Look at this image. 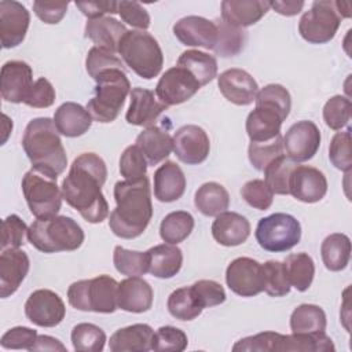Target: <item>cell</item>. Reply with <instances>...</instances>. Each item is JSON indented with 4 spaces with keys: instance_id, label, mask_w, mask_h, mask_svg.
I'll return each mask as SVG.
<instances>
[{
    "instance_id": "6da1fadb",
    "label": "cell",
    "mask_w": 352,
    "mask_h": 352,
    "mask_svg": "<svg viewBox=\"0 0 352 352\" xmlns=\"http://www.w3.org/2000/svg\"><path fill=\"white\" fill-rule=\"evenodd\" d=\"M106 179L103 158L95 153H82L74 158L62 182L63 199L88 223H102L109 216V204L102 192Z\"/></svg>"
},
{
    "instance_id": "7a4b0ae2",
    "label": "cell",
    "mask_w": 352,
    "mask_h": 352,
    "mask_svg": "<svg viewBox=\"0 0 352 352\" xmlns=\"http://www.w3.org/2000/svg\"><path fill=\"white\" fill-rule=\"evenodd\" d=\"M114 199L117 206L109 217V227L113 234L124 239L140 236L153 217L147 176L136 182H117L114 186Z\"/></svg>"
},
{
    "instance_id": "3957f363",
    "label": "cell",
    "mask_w": 352,
    "mask_h": 352,
    "mask_svg": "<svg viewBox=\"0 0 352 352\" xmlns=\"http://www.w3.org/2000/svg\"><path fill=\"white\" fill-rule=\"evenodd\" d=\"M22 147L32 168L52 179H58L65 172L67 157L54 120L48 117L30 120L22 136Z\"/></svg>"
},
{
    "instance_id": "277c9868",
    "label": "cell",
    "mask_w": 352,
    "mask_h": 352,
    "mask_svg": "<svg viewBox=\"0 0 352 352\" xmlns=\"http://www.w3.org/2000/svg\"><path fill=\"white\" fill-rule=\"evenodd\" d=\"M28 241L43 253L73 252L84 242V231L69 216L36 219L28 228Z\"/></svg>"
},
{
    "instance_id": "5b68a950",
    "label": "cell",
    "mask_w": 352,
    "mask_h": 352,
    "mask_svg": "<svg viewBox=\"0 0 352 352\" xmlns=\"http://www.w3.org/2000/svg\"><path fill=\"white\" fill-rule=\"evenodd\" d=\"M95 96L88 100L87 110L94 121L107 124L114 121L131 91V82L124 69H109L95 78Z\"/></svg>"
},
{
    "instance_id": "8992f818",
    "label": "cell",
    "mask_w": 352,
    "mask_h": 352,
    "mask_svg": "<svg viewBox=\"0 0 352 352\" xmlns=\"http://www.w3.org/2000/svg\"><path fill=\"white\" fill-rule=\"evenodd\" d=\"M124 63L139 77L151 80L164 66V55L158 41L146 30H128L118 44Z\"/></svg>"
},
{
    "instance_id": "52a82bcc",
    "label": "cell",
    "mask_w": 352,
    "mask_h": 352,
    "mask_svg": "<svg viewBox=\"0 0 352 352\" xmlns=\"http://www.w3.org/2000/svg\"><path fill=\"white\" fill-rule=\"evenodd\" d=\"M118 282L109 275L82 279L72 283L67 289L69 304L85 312L113 314L117 307Z\"/></svg>"
},
{
    "instance_id": "ba28073f",
    "label": "cell",
    "mask_w": 352,
    "mask_h": 352,
    "mask_svg": "<svg viewBox=\"0 0 352 352\" xmlns=\"http://www.w3.org/2000/svg\"><path fill=\"white\" fill-rule=\"evenodd\" d=\"M22 192L26 204L36 219L56 216L62 206V190L56 179L32 168L22 179Z\"/></svg>"
},
{
    "instance_id": "9c48e42d",
    "label": "cell",
    "mask_w": 352,
    "mask_h": 352,
    "mask_svg": "<svg viewBox=\"0 0 352 352\" xmlns=\"http://www.w3.org/2000/svg\"><path fill=\"white\" fill-rule=\"evenodd\" d=\"M256 241L271 253H280L294 248L301 239V224L289 213H272L257 223Z\"/></svg>"
},
{
    "instance_id": "30bf717a",
    "label": "cell",
    "mask_w": 352,
    "mask_h": 352,
    "mask_svg": "<svg viewBox=\"0 0 352 352\" xmlns=\"http://www.w3.org/2000/svg\"><path fill=\"white\" fill-rule=\"evenodd\" d=\"M341 19L336 1H314L311 8L300 18L298 33L311 44H324L334 38Z\"/></svg>"
},
{
    "instance_id": "8fae6325",
    "label": "cell",
    "mask_w": 352,
    "mask_h": 352,
    "mask_svg": "<svg viewBox=\"0 0 352 352\" xmlns=\"http://www.w3.org/2000/svg\"><path fill=\"white\" fill-rule=\"evenodd\" d=\"M199 88L201 84L198 80L187 69L176 65L160 77L155 87V96L161 103L169 107L188 100Z\"/></svg>"
},
{
    "instance_id": "7c38bea8",
    "label": "cell",
    "mask_w": 352,
    "mask_h": 352,
    "mask_svg": "<svg viewBox=\"0 0 352 352\" xmlns=\"http://www.w3.org/2000/svg\"><path fill=\"white\" fill-rule=\"evenodd\" d=\"M320 131L312 121H297L282 138L285 155L293 162L311 160L320 146Z\"/></svg>"
},
{
    "instance_id": "4fadbf2b",
    "label": "cell",
    "mask_w": 352,
    "mask_h": 352,
    "mask_svg": "<svg viewBox=\"0 0 352 352\" xmlns=\"http://www.w3.org/2000/svg\"><path fill=\"white\" fill-rule=\"evenodd\" d=\"M226 282L241 297H253L264 292V274L258 261L250 257L232 260L226 270Z\"/></svg>"
},
{
    "instance_id": "5bb4252c",
    "label": "cell",
    "mask_w": 352,
    "mask_h": 352,
    "mask_svg": "<svg viewBox=\"0 0 352 352\" xmlns=\"http://www.w3.org/2000/svg\"><path fill=\"white\" fill-rule=\"evenodd\" d=\"M25 315L36 326L55 327L65 315L66 308L62 298L50 289L34 290L25 302Z\"/></svg>"
},
{
    "instance_id": "9a60e30c",
    "label": "cell",
    "mask_w": 352,
    "mask_h": 352,
    "mask_svg": "<svg viewBox=\"0 0 352 352\" xmlns=\"http://www.w3.org/2000/svg\"><path fill=\"white\" fill-rule=\"evenodd\" d=\"M173 151L182 162L187 165H198L209 155V136L198 125H183L173 135Z\"/></svg>"
},
{
    "instance_id": "2e32d148",
    "label": "cell",
    "mask_w": 352,
    "mask_h": 352,
    "mask_svg": "<svg viewBox=\"0 0 352 352\" xmlns=\"http://www.w3.org/2000/svg\"><path fill=\"white\" fill-rule=\"evenodd\" d=\"M30 14L25 6L15 0L0 1V40L3 48L19 45L28 33Z\"/></svg>"
},
{
    "instance_id": "e0dca14e",
    "label": "cell",
    "mask_w": 352,
    "mask_h": 352,
    "mask_svg": "<svg viewBox=\"0 0 352 352\" xmlns=\"http://www.w3.org/2000/svg\"><path fill=\"white\" fill-rule=\"evenodd\" d=\"M327 192V179L322 170L308 165H296L289 179V194L305 204L319 202Z\"/></svg>"
},
{
    "instance_id": "ac0fdd59",
    "label": "cell",
    "mask_w": 352,
    "mask_h": 352,
    "mask_svg": "<svg viewBox=\"0 0 352 352\" xmlns=\"http://www.w3.org/2000/svg\"><path fill=\"white\" fill-rule=\"evenodd\" d=\"M173 34L183 45L214 50L219 30L213 21L198 15H188L173 25Z\"/></svg>"
},
{
    "instance_id": "d6986e66",
    "label": "cell",
    "mask_w": 352,
    "mask_h": 352,
    "mask_svg": "<svg viewBox=\"0 0 352 352\" xmlns=\"http://www.w3.org/2000/svg\"><path fill=\"white\" fill-rule=\"evenodd\" d=\"M32 67L23 60H8L1 66L0 89L1 98L10 103L25 102L33 87Z\"/></svg>"
},
{
    "instance_id": "ffe728a7",
    "label": "cell",
    "mask_w": 352,
    "mask_h": 352,
    "mask_svg": "<svg viewBox=\"0 0 352 352\" xmlns=\"http://www.w3.org/2000/svg\"><path fill=\"white\" fill-rule=\"evenodd\" d=\"M217 85L221 95L236 106L253 103L258 92L256 80L243 69L232 67L217 77Z\"/></svg>"
},
{
    "instance_id": "44dd1931",
    "label": "cell",
    "mask_w": 352,
    "mask_h": 352,
    "mask_svg": "<svg viewBox=\"0 0 352 352\" xmlns=\"http://www.w3.org/2000/svg\"><path fill=\"white\" fill-rule=\"evenodd\" d=\"M28 254L16 249H6L0 253V296L7 298L14 294L29 272Z\"/></svg>"
},
{
    "instance_id": "7402d4cb",
    "label": "cell",
    "mask_w": 352,
    "mask_h": 352,
    "mask_svg": "<svg viewBox=\"0 0 352 352\" xmlns=\"http://www.w3.org/2000/svg\"><path fill=\"white\" fill-rule=\"evenodd\" d=\"M131 103L125 114V120L131 125L151 126V124L160 117V114L168 107L161 103L155 94L146 88H132L129 92Z\"/></svg>"
},
{
    "instance_id": "603a6c76",
    "label": "cell",
    "mask_w": 352,
    "mask_h": 352,
    "mask_svg": "<svg viewBox=\"0 0 352 352\" xmlns=\"http://www.w3.org/2000/svg\"><path fill=\"white\" fill-rule=\"evenodd\" d=\"M153 287L139 276H129L118 283L117 307L126 312L142 314L153 305Z\"/></svg>"
},
{
    "instance_id": "cb8c5ba5",
    "label": "cell",
    "mask_w": 352,
    "mask_h": 352,
    "mask_svg": "<svg viewBox=\"0 0 352 352\" xmlns=\"http://www.w3.org/2000/svg\"><path fill=\"white\" fill-rule=\"evenodd\" d=\"M271 8L264 0H224L221 1V18L236 28H248L257 23Z\"/></svg>"
},
{
    "instance_id": "d4e9b609",
    "label": "cell",
    "mask_w": 352,
    "mask_h": 352,
    "mask_svg": "<svg viewBox=\"0 0 352 352\" xmlns=\"http://www.w3.org/2000/svg\"><path fill=\"white\" fill-rule=\"evenodd\" d=\"M212 235L223 246H238L250 235L249 220L236 212H223L212 223Z\"/></svg>"
},
{
    "instance_id": "484cf974",
    "label": "cell",
    "mask_w": 352,
    "mask_h": 352,
    "mask_svg": "<svg viewBox=\"0 0 352 352\" xmlns=\"http://www.w3.org/2000/svg\"><path fill=\"white\" fill-rule=\"evenodd\" d=\"M126 32L125 25L113 16L88 19L84 29L85 37L89 38L95 47L103 48L113 54L118 52V44Z\"/></svg>"
},
{
    "instance_id": "4316f807",
    "label": "cell",
    "mask_w": 352,
    "mask_h": 352,
    "mask_svg": "<svg viewBox=\"0 0 352 352\" xmlns=\"http://www.w3.org/2000/svg\"><path fill=\"white\" fill-rule=\"evenodd\" d=\"M186 176L182 168L173 162H164L154 172V197L160 202H173L186 191Z\"/></svg>"
},
{
    "instance_id": "83f0119b",
    "label": "cell",
    "mask_w": 352,
    "mask_h": 352,
    "mask_svg": "<svg viewBox=\"0 0 352 352\" xmlns=\"http://www.w3.org/2000/svg\"><path fill=\"white\" fill-rule=\"evenodd\" d=\"M154 330L146 323H135L116 330L109 341L111 352H147L151 349Z\"/></svg>"
},
{
    "instance_id": "f1b7e54d",
    "label": "cell",
    "mask_w": 352,
    "mask_h": 352,
    "mask_svg": "<svg viewBox=\"0 0 352 352\" xmlns=\"http://www.w3.org/2000/svg\"><path fill=\"white\" fill-rule=\"evenodd\" d=\"M92 121L88 110L76 102L62 103L54 114V122L58 132L66 138L84 135L91 128Z\"/></svg>"
},
{
    "instance_id": "f546056e",
    "label": "cell",
    "mask_w": 352,
    "mask_h": 352,
    "mask_svg": "<svg viewBox=\"0 0 352 352\" xmlns=\"http://www.w3.org/2000/svg\"><path fill=\"white\" fill-rule=\"evenodd\" d=\"M135 144L146 157L147 164L154 166L170 155L173 150V138L160 126L151 125L138 135Z\"/></svg>"
},
{
    "instance_id": "4dcf8cb0",
    "label": "cell",
    "mask_w": 352,
    "mask_h": 352,
    "mask_svg": "<svg viewBox=\"0 0 352 352\" xmlns=\"http://www.w3.org/2000/svg\"><path fill=\"white\" fill-rule=\"evenodd\" d=\"M148 272L161 279L175 276L183 264V253L180 248L172 243H161L147 250Z\"/></svg>"
},
{
    "instance_id": "1f68e13d",
    "label": "cell",
    "mask_w": 352,
    "mask_h": 352,
    "mask_svg": "<svg viewBox=\"0 0 352 352\" xmlns=\"http://www.w3.org/2000/svg\"><path fill=\"white\" fill-rule=\"evenodd\" d=\"M283 120L275 111L256 107L246 118V132L250 142H267L280 135Z\"/></svg>"
},
{
    "instance_id": "d6a6232c",
    "label": "cell",
    "mask_w": 352,
    "mask_h": 352,
    "mask_svg": "<svg viewBox=\"0 0 352 352\" xmlns=\"http://www.w3.org/2000/svg\"><path fill=\"white\" fill-rule=\"evenodd\" d=\"M320 254L329 271H342L346 268L351 258V239L341 232L330 234L320 245Z\"/></svg>"
},
{
    "instance_id": "836d02e7",
    "label": "cell",
    "mask_w": 352,
    "mask_h": 352,
    "mask_svg": "<svg viewBox=\"0 0 352 352\" xmlns=\"http://www.w3.org/2000/svg\"><path fill=\"white\" fill-rule=\"evenodd\" d=\"M194 205L205 216H217L228 209L230 194L221 184L208 182L195 191Z\"/></svg>"
},
{
    "instance_id": "e575fe53",
    "label": "cell",
    "mask_w": 352,
    "mask_h": 352,
    "mask_svg": "<svg viewBox=\"0 0 352 352\" xmlns=\"http://www.w3.org/2000/svg\"><path fill=\"white\" fill-rule=\"evenodd\" d=\"M283 268L290 286L298 292L309 289L315 276V264L308 253L300 252L289 254L283 261Z\"/></svg>"
},
{
    "instance_id": "d590c367",
    "label": "cell",
    "mask_w": 352,
    "mask_h": 352,
    "mask_svg": "<svg viewBox=\"0 0 352 352\" xmlns=\"http://www.w3.org/2000/svg\"><path fill=\"white\" fill-rule=\"evenodd\" d=\"M177 66L187 69L201 84V87L209 84L217 77V60L213 55H209L198 50L184 51L179 59Z\"/></svg>"
},
{
    "instance_id": "8d00e7d4",
    "label": "cell",
    "mask_w": 352,
    "mask_h": 352,
    "mask_svg": "<svg viewBox=\"0 0 352 352\" xmlns=\"http://www.w3.org/2000/svg\"><path fill=\"white\" fill-rule=\"evenodd\" d=\"M336 346L329 336H326L324 331L322 333H293V334H283L280 344H279V352L286 351H297V352H327L334 351Z\"/></svg>"
},
{
    "instance_id": "74e56055",
    "label": "cell",
    "mask_w": 352,
    "mask_h": 352,
    "mask_svg": "<svg viewBox=\"0 0 352 352\" xmlns=\"http://www.w3.org/2000/svg\"><path fill=\"white\" fill-rule=\"evenodd\" d=\"M326 324L324 311L315 304H301L290 315V329L293 333H322L326 330Z\"/></svg>"
},
{
    "instance_id": "f35d334b",
    "label": "cell",
    "mask_w": 352,
    "mask_h": 352,
    "mask_svg": "<svg viewBox=\"0 0 352 352\" xmlns=\"http://www.w3.org/2000/svg\"><path fill=\"white\" fill-rule=\"evenodd\" d=\"M194 230V217L186 210L168 213L160 224V235L164 242L177 245L187 239Z\"/></svg>"
},
{
    "instance_id": "ab89813d",
    "label": "cell",
    "mask_w": 352,
    "mask_h": 352,
    "mask_svg": "<svg viewBox=\"0 0 352 352\" xmlns=\"http://www.w3.org/2000/svg\"><path fill=\"white\" fill-rule=\"evenodd\" d=\"M256 107H264L275 111L285 121L292 109V98L289 91L280 84H268L256 95Z\"/></svg>"
},
{
    "instance_id": "60d3db41",
    "label": "cell",
    "mask_w": 352,
    "mask_h": 352,
    "mask_svg": "<svg viewBox=\"0 0 352 352\" xmlns=\"http://www.w3.org/2000/svg\"><path fill=\"white\" fill-rule=\"evenodd\" d=\"M166 307L169 314L179 320H192L202 312L191 286H184L172 292L168 297Z\"/></svg>"
},
{
    "instance_id": "b9f144b4",
    "label": "cell",
    "mask_w": 352,
    "mask_h": 352,
    "mask_svg": "<svg viewBox=\"0 0 352 352\" xmlns=\"http://www.w3.org/2000/svg\"><path fill=\"white\" fill-rule=\"evenodd\" d=\"M70 340L77 352H100L106 344V334L99 326L84 322L73 327Z\"/></svg>"
},
{
    "instance_id": "7bdbcfd3",
    "label": "cell",
    "mask_w": 352,
    "mask_h": 352,
    "mask_svg": "<svg viewBox=\"0 0 352 352\" xmlns=\"http://www.w3.org/2000/svg\"><path fill=\"white\" fill-rule=\"evenodd\" d=\"M113 263L116 270L126 276H140L148 272L147 252L128 250L118 245L114 248Z\"/></svg>"
},
{
    "instance_id": "ee69618b",
    "label": "cell",
    "mask_w": 352,
    "mask_h": 352,
    "mask_svg": "<svg viewBox=\"0 0 352 352\" xmlns=\"http://www.w3.org/2000/svg\"><path fill=\"white\" fill-rule=\"evenodd\" d=\"M216 26L219 30V37L213 51L223 58L238 55L243 50L246 41V32L242 28L226 23L223 19L219 21Z\"/></svg>"
},
{
    "instance_id": "f6af8a7d",
    "label": "cell",
    "mask_w": 352,
    "mask_h": 352,
    "mask_svg": "<svg viewBox=\"0 0 352 352\" xmlns=\"http://www.w3.org/2000/svg\"><path fill=\"white\" fill-rule=\"evenodd\" d=\"M297 164L290 161L285 154L274 160L263 172L264 182L268 184L274 194L287 195L289 194V179L293 168Z\"/></svg>"
},
{
    "instance_id": "bcb514c9",
    "label": "cell",
    "mask_w": 352,
    "mask_h": 352,
    "mask_svg": "<svg viewBox=\"0 0 352 352\" xmlns=\"http://www.w3.org/2000/svg\"><path fill=\"white\" fill-rule=\"evenodd\" d=\"M283 143L282 136L278 135L276 138L267 140V142H250L248 148V157L250 164L257 170H264L274 160L283 155Z\"/></svg>"
},
{
    "instance_id": "7dc6e473",
    "label": "cell",
    "mask_w": 352,
    "mask_h": 352,
    "mask_svg": "<svg viewBox=\"0 0 352 352\" xmlns=\"http://www.w3.org/2000/svg\"><path fill=\"white\" fill-rule=\"evenodd\" d=\"M263 267L264 274V292L271 297H283L290 293V283L287 280L283 263L268 260Z\"/></svg>"
},
{
    "instance_id": "c3c4849f",
    "label": "cell",
    "mask_w": 352,
    "mask_h": 352,
    "mask_svg": "<svg viewBox=\"0 0 352 352\" xmlns=\"http://www.w3.org/2000/svg\"><path fill=\"white\" fill-rule=\"evenodd\" d=\"M352 104L351 100L342 95L331 96L323 106L324 124L333 131H341L349 124Z\"/></svg>"
},
{
    "instance_id": "681fc988",
    "label": "cell",
    "mask_w": 352,
    "mask_h": 352,
    "mask_svg": "<svg viewBox=\"0 0 352 352\" xmlns=\"http://www.w3.org/2000/svg\"><path fill=\"white\" fill-rule=\"evenodd\" d=\"M147 166V160L136 144L128 146L120 157V173L125 180L136 182L143 179L146 176Z\"/></svg>"
},
{
    "instance_id": "f907efd6",
    "label": "cell",
    "mask_w": 352,
    "mask_h": 352,
    "mask_svg": "<svg viewBox=\"0 0 352 352\" xmlns=\"http://www.w3.org/2000/svg\"><path fill=\"white\" fill-rule=\"evenodd\" d=\"M187 345L188 340L183 330L175 326H161L154 333L151 349L157 352H182Z\"/></svg>"
},
{
    "instance_id": "816d5d0a",
    "label": "cell",
    "mask_w": 352,
    "mask_h": 352,
    "mask_svg": "<svg viewBox=\"0 0 352 352\" xmlns=\"http://www.w3.org/2000/svg\"><path fill=\"white\" fill-rule=\"evenodd\" d=\"M282 334L275 331H263L236 341L232 346L234 352H279Z\"/></svg>"
},
{
    "instance_id": "f5cc1de1",
    "label": "cell",
    "mask_w": 352,
    "mask_h": 352,
    "mask_svg": "<svg viewBox=\"0 0 352 352\" xmlns=\"http://www.w3.org/2000/svg\"><path fill=\"white\" fill-rule=\"evenodd\" d=\"M330 162L342 172H349L352 168V154H351V128L344 132H337L329 146Z\"/></svg>"
},
{
    "instance_id": "db71d44e",
    "label": "cell",
    "mask_w": 352,
    "mask_h": 352,
    "mask_svg": "<svg viewBox=\"0 0 352 352\" xmlns=\"http://www.w3.org/2000/svg\"><path fill=\"white\" fill-rule=\"evenodd\" d=\"M241 195L248 205L257 210H267L274 201V192L261 179H253L243 184Z\"/></svg>"
},
{
    "instance_id": "11a10c76",
    "label": "cell",
    "mask_w": 352,
    "mask_h": 352,
    "mask_svg": "<svg viewBox=\"0 0 352 352\" xmlns=\"http://www.w3.org/2000/svg\"><path fill=\"white\" fill-rule=\"evenodd\" d=\"M85 69L89 77L94 80L96 78L98 74H100L104 70L109 69H124V63L116 54L106 51L99 47H92L88 51L87 59H85ZM125 70V69H124Z\"/></svg>"
},
{
    "instance_id": "9f6ffc18",
    "label": "cell",
    "mask_w": 352,
    "mask_h": 352,
    "mask_svg": "<svg viewBox=\"0 0 352 352\" xmlns=\"http://www.w3.org/2000/svg\"><path fill=\"white\" fill-rule=\"evenodd\" d=\"M191 290L202 309L220 305L227 298L224 287L212 279L197 280L194 285H191Z\"/></svg>"
},
{
    "instance_id": "6f0895ef",
    "label": "cell",
    "mask_w": 352,
    "mask_h": 352,
    "mask_svg": "<svg viewBox=\"0 0 352 352\" xmlns=\"http://www.w3.org/2000/svg\"><path fill=\"white\" fill-rule=\"evenodd\" d=\"M28 227L18 214H10L3 220L1 224V245L0 249H16L23 245Z\"/></svg>"
},
{
    "instance_id": "680465c9",
    "label": "cell",
    "mask_w": 352,
    "mask_h": 352,
    "mask_svg": "<svg viewBox=\"0 0 352 352\" xmlns=\"http://www.w3.org/2000/svg\"><path fill=\"white\" fill-rule=\"evenodd\" d=\"M117 14H120L121 19L125 23L131 25L132 28L146 30L150 26V15L146 11V8L138 1H126V0L118 1Z\"/></svg>"
},
{
    "instance_id": "91938a15",
    "label": "cell",
    "mask_w": 352,
    "mask_h": 352,
    "mask_svg": "<svg viewBox=\"0 0 352 352\" xmlns=\"http://www.w3.org/2000/svg\"><path fill=\"white\" fill-rule=\"evenodd\" d=\"M37 340V331L25 327V326H16L10 330H7L0 340V345L4 349H28L30 351Z\"/></svg>"
},
{
    "instance_id": "94428289",
    "label": "cell",
    "mask_w": 352,
    "mask_h": 352,
    "mask_svg": "<svg viewBox=\"0 0 352 352\" xmlns=\"http://www.w3.org/2000/svg\"><path fill=\"white\" fill-rule=\"evenodd\" d=\"M55 96L56 94L52 84L47 78L40 77L34 81L23 103L34 109H45L54 104Z\"/></svg>"
},
{
    "instance_id": "6125c7cd",
    "label": "cell",
    "mask_w": 352,
    "mask_h": 352,
    "mask_svg": "<svg viewBox=\"0 0 352 352\" xmlns=\"http://www.w3.org/2000/svg\"><path fill=\"white\" fill-rule=\"evenodd\" d=\"M67 1H43L36 0L33 3V11L44 23L55 25L62 21L67 11Z\"/></svg>"
},
{
    "instance_id": "be15d7a7",
    "label": "cell",
    "mask_w": 352,
    "mask_h": 352,
    "mask_svg": "<svg viewBox=\"0 0 352 352\" xmlns=\"http://www.w3.org/2000/svg\"><path fill=\"white\" fill-rule=\"evenodd\" d=\"M117 3L109 0L96 1H76V6L88 19H96L104 16L106 14H117Z\"/></svg>"
},
{
    "instance_id": "e7e4bbea",
    "label": "cell",
    "mask_w": 352,
    "mask_h": 352,
    "mask_svg": "<svg viewBox=\"0 0 352 352\" xmlns=\"http://www.w3.org/2000/svg\"><path fill=\"white\" fill-rule=\"evenodd\" d=\"M33 351H60L66 352V346L58 340L51 336H37L34 345L32 346L30 352Z\"/></svg>"
},
{
    "instance_id": "03108f58",
    "label": "cell",
    "mask_w": 352,
    "mask_h": 352,
    "mask_svg": "<svg viewBox=\"0 0 352 352\" xmlns=\"http://www.w3.org/2000/svg\"><path fill=\"white\" fill-rule=\"evenodd\" d=\"M271 7L280 15L285 16H293L297 15L302 7H304V1H296V0H286V1H270Z\"/></svg>"
}]
</instances>
